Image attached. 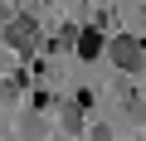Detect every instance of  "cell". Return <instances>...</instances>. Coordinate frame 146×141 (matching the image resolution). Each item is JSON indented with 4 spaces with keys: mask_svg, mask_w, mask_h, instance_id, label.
I'll return each instance as SVG.
<instances>
[{
    "mask_svg": "<svg viewBox=\"0 0 146 141\" xmlns=\"http://www.w3.org/2000/svg\"><path fill=\"white\" fill-rule=\"evenodd\" d=\"M102 54L122 68V73H141V68H146V39L141 34H112L102 44Z\"/></svg>",
    "mask_w": 146,
    "mask_h": 141,
    "instance_id": "obj_1",
    "label": "cell"
},
{
    "mask_svg": "<svg viewBox=\"0 0 146 141\" xmlns=\"http://www.w3.org/2000/svg\"><path fill=\"white\" fill-rule=\"evenodd\" d=\"M5 44H10L15 54H29V49L39 44V20H34V15H15V20H5Z\"/></svg>",
    "mask_w": 146,
    "mask_h": 141,
    "instance_id": "obj_2",
    "label": "cell"
},
{
    "mask_svg": "<svg viewBox=\"0 0 146 141\" xmlns=\"http://www.w3.org/2000/svg\"><path fill=\"white\" fill-rule=\"evenodd\" d=\"M102 29L98 24H88V29H78V34H73V54H78L83 63H93V58H102Z\"/></svg>",
    "mask_w": 146,
    "mask_h": 141,
    "instance_id": "obj_3",
    "label": "cell"
},
{
    "mask_svg": "<svg viewBox=\"0 0 146 141\" xmlns=\"http://www.w3.org/2000/svg\"><path fill=\"white\" fill-rule=\"evenodd\" d=\"M58 126H63L68 136H78V131H83V107H78V102H63V107H58Z\"/></svg>",
    "mask_w": 146,
    "mask_h": 141,
    "instance_id": "obj_4",
    "label": "cell"
},
{
    "mask_svg": "<svg viewBox=\"0 0 146 141\" xmlns=\"http://www.w3.org/2000/svg\"><path fill=\"white\" fill-rule=\"evenodd\" d=\"M25 136L39 141V136H44V117H25Z\"/></svg>",
    "mask_w": 146,
    "mask_h": 141,
    "instance_id": "obj_5",
    "label": "cell"
},
{
    "mask_svg": "<svg viewBox=\"0 0 146 141\" xmlns=\"http://www.w3.org/2000/svg\"><path fill=\"white\" fill-rule=\"evenodd\" d=\"M88 136H93V141H112V131H107V126H98V131H88Z\"/></svg>",
    "mask_w": 146,
    "mask_h": 141,
    "instance_id": "obj_6",
    "label": "cell"
},
{
    "mask_svg": "<svg viewBox=\"0 0 146 141\" xmlns=\"http://www.w3.org/2000/svg\"><path fill=\"white\" fill-rule=\"evenodd\" d=\"M44 5H49V0H44Z\"/></svg>",
    "mask_w": 146,
    "mask_h": 141,
    "instance_id": "obj_7",
    "label": "cell"
}]
</instances>
